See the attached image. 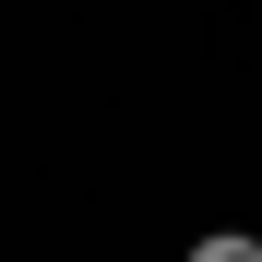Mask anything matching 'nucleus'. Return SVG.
Segmentation results:
<instances>
[{
  "instance_id": "nucleus-1",
  "label": "nucleus",
  "mask_w": 262,
  "mask_h": 262,
  "mask_svg": "<svg viewBox=\"0 0 262 262\" xmlns=\"http://www.w3.org/2000/svg\"><path fill=\"white\" fill-rule=\"evenodd\" d=\"M191 262H262V238L250 227H214V238H191Z\"/></svg>"
}]
</instances>
